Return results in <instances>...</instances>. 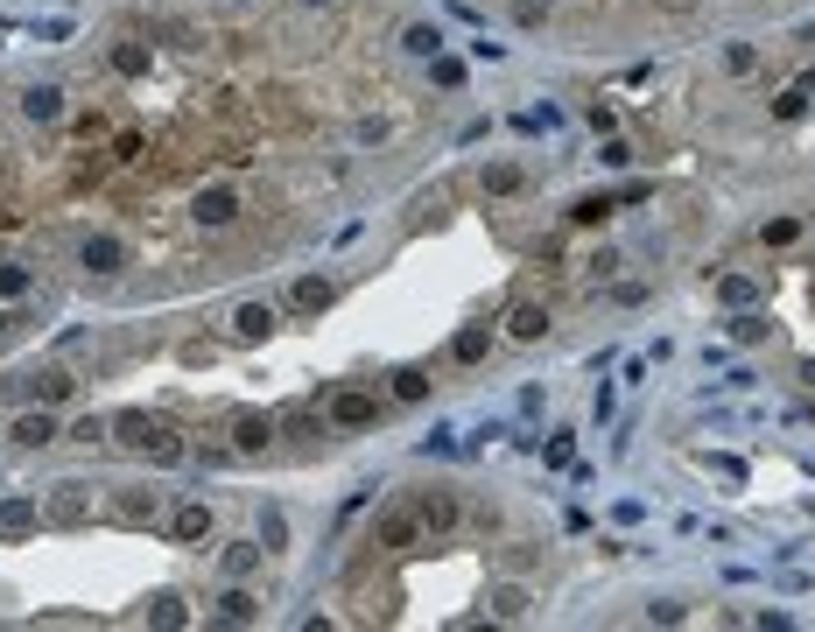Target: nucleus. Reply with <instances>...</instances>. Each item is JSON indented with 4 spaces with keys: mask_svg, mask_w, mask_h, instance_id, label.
I'll use <instances>...</instances> for the list:
<instances>
[{
    "mask_svg": "<svg viewBox=\"0 0 815 632\" xmlns=\"http://www.w3.org/2000/svg\"><path fill=\"white\" fill-rule=\"evenodd\" d=\"M443 36L394 0H99L8 71L64 303L254 281L429 162Z\"/></svg>",
    "mask_w": 815,
    "mask_h": 632,
    "instance_id": "1",
    "label": "nucleus"
},
{
    "mask_svg": "<svg viewBox=\"0 0 815 632\" xmlns=\"http://www.w3.org/2000/svg\"><path fill=\"white\" fill-rule=\"evenodd\" d=\"M56 309H64V289L50 275V253H42L36 169H28V141L8 99V71H0V352L36 338Z\"/></svg>",
    "mask_w": 815,
    "mask_h": 632,
    "instance_id": "3",
    "label": "nucleus"
},
{
    "mask_svg": "<svg viewBox=\"0 0 815 632\" xmlns=\"http://www.w3.org/2000/svg\"><path fill=\"white\" fill-rule=\"evenodd\" d=\"M507 28L576 56H633V50H682V42L738 36V28L780 22L808 0H479Z\"/></svg>",
    "mask_w": 815,
    "mask_h": 632,
    "instance_id": "2",
    "label": "nucleus"
}]
</instances>
